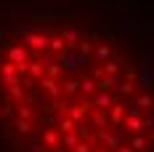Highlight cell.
Here are the masks:
<instances>
[{"label": "cell", "instance_id": "1", "mask_svg": "<svg viewBox=\"0 0 154 152\" xmlns=\"http://www.w3.org/2000/svg\"><path fill=\"white\" fill-rule=\"evenodd\" d=\"M0 139L11 152H154V51L98 0H0Z\"/></svg>", "mask_w": 154, "mask_h": 152}]
</instances>
